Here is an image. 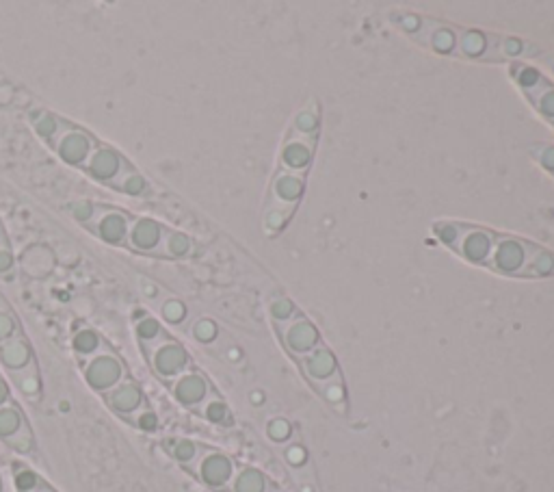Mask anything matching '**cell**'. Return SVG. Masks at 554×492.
I'll list each match as a JSON object with an SVG mask.
<instances>
[{"label":"cell","instance_id":"1","mask_svg":"<svg viewBox=\"0 0 554 492\" xmlns=\"http://www.w3.org/2000/svg\"><path fill=\"white\" fill-rule=\"evenodd\" d=\"M487 267L507 276L537 278L554 274V256L539 248V245L526 243L516 237L496 235Z\"/></svg>","mask_w":554,"mask_h":492},{"label":"cell","instance_id":"2","mask_svg":"<svg viewBox=\"0 0 554 492\" xmlns=\"http://www.w3.org/2000/svg\"><path fill=\"white\" fill-rule=\"evenodd\" d=\"M435 232H438L444 243L451 245L455 252L468 258V261L487 267L496 241L494 232L466 224H435Z\"/></svg>","mask_w":554,"mask_h":492},{"label":"cell","instance_id":"3","mask_svg":"<svg viewBox=\"0 0 554 492\" xmlns=\"http://www.w3.org/2000/svg\"><path fill=\"white\" fill-rule=\"evenodd\" d=\"M96 146L98 139L94 137V133H89L87 128L68 120H61V131L50 144V148L55 150V154L65 165L78 167V170H83Z\"/></svg>","mask_w":554,"mask_h":492},{"label":"cell","instance_id":"4","mask_svg":"<svg viewBox=\"0 0 554 492\" xmlns=\"http://www.w3.org/2000/svg\"><path fill=\"white\" fill-rule=\"evenodd\" d=\"M130 224H133V217L126 211L115 209V206L96 204L94 217H91V222L85 228L94 232L100 241L113 245V248H126Z\"/></svg>","mask_w":554,"mask_h":492},{"label":"cell","instance_id":"5","mask_svg":"<svg viewBox=\"0 0 554 492\" xmlns=\"http://www.w3.org/2000/svg\"><path fill=\"white\" fill-rule=\"evenodd\" d=\"M145 356H148L150 365L158 378L174 382L178 375L189 371V354L180 343H176L169 336H163L156 345L145 349Z\"/></svg>","mask_w":554,"mask_h":492},{"label":"cell","instance_id":"6","mask_svg":"<svg viewBox=\"0 0 554 492\" xmlns=\"http://www.w3.org/2000/svg\"><path fill=\"white\" fill-rule=\"evenodd\" d=\"M85 382L94 388L96 393L104 395L115 388L122 380H126V367L124 362L117 358L113 352H102L87 358L83 367Z\"/></svg>","mask_w":554,"mask_h":492},{"label":"cell","instance_id":"7","mask_svg":"<svg viewBox=\"0 0 554 492\" xmlns=\"http://www.w3.org/2000/svg\"><path fill=\"white\" fill-rule=\"evenodd\" d=\"M126 165H128V161L124 159V154L120 150H115L113 146L98 141V146H96L94 152H91V157L85 163L83 172L91 180H96V183L111 187L115 180L120 178V174L124 172Z\"/></svg>","mask_w":554,"mask_h":492},{"label":"cell","instance_id":"8","mask_svg":"<svg viewBox=\"0 0 554 492\" xmlns=\"http://www.w3.org/2000/svg\"><path fill=\"white\" fill-rule=\"evenodd\" d=\"M513 74H516L520 87L524 89L526 96L531 98L537 111L546 115V118L554 124V85L548 83L535 68L522 66V63L513 66Z\"/></svg>","mask_w":554,"mask_h":492},{"label":"cell","instance_id":"9","mask_svg":"<svg viewBox=\"0 0 554 492\" xmlns=\"http://www.w3.org/2000/svg\"><path fill=\"white\" fill-rule=\"evenodd\" d=\"M277 330H280L282 341L290 349V354L297 358L306 356L316 345H319V332H316L312 323L306 317H301L299 313H295L286 321L277 323Z\"/></svg>","mask_w":554,"mask_h":492},{"label":"cell","instance_id":"10","mask_svg":"<svg viewBox=\"0 0 554 492\" xmlns=\"http://www.w3.org/2000/svg\"><path fill=\"white\" fill-rule=\"evenodd\" d=\"M197 477L210 488H226L236 473L234 462L226 456V453L215 449H204L197 458L195 466Z\"/></svg>","mask_w":554,"mask_h":492},{"label":"cell","instance_id":"11","mask_svg":"<svg viewBox=\"0 0 554 492\" xmlns=\"http://www.w3.org/2000/svg\"><path fill=\"white\" fill-rule=\"evenodd\" d=\"M165 226L152 217H137L133 219L128 230L126 248L137 254H158L165 237Z\"/></svg>","mask_w":554,"mask_h":492},{"label":"cell","instance_id":"12","mask_svg":"<svg viewBox=\"0 0 554 492\" xmlns=\"http://www.w3.org/2000/svg\"><path fill=\"white\" fill-rule=\"evenodd\" d=\"M171 393L184 408H200L210 397V384L202 373L184 371L182 375L171 382Z\"/></svg>","mask_w":554,"mask_h":492},{"label":"cell","instance_id":"13","mask_svg":"<svg viewBox=\"0 0 554 492\" xmlns=\"http://www.w3.org/2000/svg\"><path fill=\"white\" fill-rule=\"evenodd\" d=\"M104 401H107V406L115 414H120V417H126V419L133 417L135 412H139L145 406V397L139 384L128 378L122 380L115 388H111L109 393H104Z\"/></svg>","mask_w":554,"mask_h":492},{"label":"cell","instance_id":"14","mask_svg":"<svg viewBox=\"0 0 554 492\" xmlns=\"http://www.w3.org/2000/svg\"><path fill=\"white\" fill-rule=\"evenodd\" d=\"M301 365L306 369L308 378L316 384H323L327 380H332L334 375H338V367H336V358L334 354L329 352L327 347L316 345L312 352H308L306 356H301Z\"/></svg>","mask_w":554,"mask_h":492},{"label":"cell","instance_id":"15","mask_svg":"<svg viewBox=\"0 0 554 492\" xmlns=\"http://www.w3.org/2000/svg\"><path fill=\"white\" fill-rule=\"evenodd\" d=\"M0 362L11 373H18L33 365V347L22 334H16L13 339L0 343Z\"/></svg>","mask_w":554,"mask_h":492},{"label":"cell","instance_id":"16","mask_svg":"<svg viewBox=\"0 0 554 492\" xmlns=\"http://www.w3.org/2000/svg\"><path fill=\"white\" fill-rule=\"evenodd\" d=\"M29 120H31V126H33V131L37 133V137L44 139L46 144L50 146L61 131V120L63 118H59V115H55L52 111L37 109L29 115Z\"/></svg>","mask_w":554,"mask_h":492},{"label":"cell","instance_id":"17","mask_svg":"<svg viewBox=\"0 0 554 492\" xmlns=\"http://www.w3.org/2000/svg\"><path fill=\"white\" fill-rule=\"evenodd\" d=\"M303 191V180L301 176H295V174H286L282 172L280 176H277L275 180V187H273V196H275V204H290L295 206L297 198L301 196Z\"/></svg>","mask_w":554,"mask_h":492},{"label":"cell","instance_id":"18","mask_svg":"<svg viewBox=\"0 0 554 492\" xmlns=\"http://www.w3.org/2000/svg\"><path fill=\"white\" fill-rule=\"evenodd\" d=\"M111 187L115 191L126 193V196H133V198L145 196V193H148V189H150L148 180H145L130 163L124 167V172L120 174V178H117Z\"/></svg>","mask_w":554,"mask_h":492},{"label":"cell","instance_id":"19","mask_svg":"<svg viewBox=\"0 0 554 492\" xmlns=\"http://www.w3.org/2000/svg\"><path fill=\"white\" fill-rule=\"evenodd\" d=\"M193 252V241L189 235L178 230H165L163 245L158 250V256H167V258H184Z\"/></svg>","mask_w":554,"mask_h":492},{"label":"cell","instance_id":"20","mask_svg":"<svg viewBox=\"0 0 554 492\" xmlns=\"http://www.w3.org/2000/svg\"><path fill=\"white\" fill-rule=\"evenodd\" d=\"M165 449L169 451V456H171V458L178 460V462L184 464V466H191L193 462H197V458H200V453L204 451L202 445H197L195 440H189V438H174V440H167Z\"/></svg>","mask_w":554,"mask_h":492},{"label":"cell","instance_id":"21","mask_svg":"<svg viewBox=\"0 0 554 492\" xmlns=\"http://www.w3.org/2000/svg\"><path fill=\"white\" fill-rule=\"evenodd\" d=\"M26 425V419L22 410L13 404V401H9L7 406L0 408V440H7L16 436L22 427Z\"/></svg>","mask_w":554,"mask_h":492},{"label":"cell","instance_id":"22","mask_svg":"<svg viewBox=\"0 0 554 492\" xmlns=\"http://www.w3.org/2000/svg\"><path fill=\"white\" fill-rule=\"evenodd\" d=\"M232 492H267V479L258 469H241L230 482Z\"/></svg>","mask_w":554,"mask_h":492},{"label":"cell","instance_id":"23","mask_svg":"<svg viewBox=\"0 0 554 492\" xmlns=\"http://www.w3.org/2000/svg\"><path fill=\"white\" fill-rule=\"evenodd\" d=\"M135 332H137V339L143 345V349L156 345L158 341L163 339V336H167L161 323H158V319H154L150 315H141L135 321Z\"/></svg>","mask_w":554,"mask_h":492},{"label":"cell","instance_id":"24","mask_svg":"<svg viewBox=\"0 0 554 492\" xmlns=\"http://www.w3.org/2000/svg\"><path fill=\"white\" fill-rule=\"evenodd\" d=\"M72 347L81 358H91L102 352V339L91 328H81L72 336Z\"/></svg>","mask_w":554,"mask_h":492},{"label":"cell","instance_id":"25","mask_svg":"<svg viewBox=\"0 0 554 492\" xmlns=\"http://www.w3.org/2000/svg\"><path fill=\"white\" fill-rule=\"evenodd\" d=\"M457 46L459 53L470 55V57H485L487 48V37L477 31H459L457 33Z\"/></svg>","mask_w":554,"mask_h":492},{"label":"cell","instance_id":"26","mask_svg":"<svg viewBox=\"0 0 554 492\" xmlns=\"http://www.w3.org/2000/svg\"><path fill=\"white\" fill-rule=\"evenodd\" d=\"M13 484H16L20 492H37L46 486L42 477L24 464H13Z\"/></svg>","mask_w":554,"mask_h":492},{"label":"cell","instance_id":"27","mask_svg":"<svg viewBox=\"0 0 554 492\" xmlns=\"http://www.w3.org/2000/svg\"><path fill=\"white\" fill-rule=\"evenodd\" d=\"M200 412L204 414V419L217 425H228L230 423V410L223 401L215 395H210L204 404L200 406Z\"/></svg>","mask_w":554,"mask_h":492},{"label":"cell","instance_id":"28","mask_svg":"<svg viewBox=\"0 0 554 492\" xmlns=\"http://www.w3.org/2000/svg\"><path fill=\"white\" fill-rule=\"evenodd\" d=\"M425 42L435 50H440V53H453L457 46V33L451 29L438 27V29H431V35L425 37Z\"/></svg>","mask_w":554,"mask_h":492},{"label":"cell","instance_id":"29","mask_svg":"<svg viewBox=\"0 0 554 492\" xmlns=\"http://www.w3.org/2000/svg\"><path fill=\"white\" fill-rule=\"evenodd\" d=\"M16 334H20L18 319L11 313L5 302H0V343L13 339Z\"/></svg>","mask_w":554,"mask_h":492},{"label":"cell","instance_id":"30","mask_svg":"<svg viewBox=\"0 0 554 492\" xmlns=\"http://www.w3.org/2000/svg\"><path fill=\"white\" fill-rule=\"evenodd\" d=\"M7 445L13 449V451H18V453H31L33 447H35V438H33V432H31V427L29 423H26L22 430L7 440Z\"/></svg>","mask_w":554,"mask_h":492},{"label":"cell","instance_id":"31","mask_svg":"<svg viewBox=\"0 0 554 492\" xmlns=\"http://www.w3.org/2000/svg\"><path fill=\"white\" fill-rule=\"evenodd\" d=\"M13 267H16V256H13L9 237L3 232V235H0V276L9 278Z\"/></svg>","mask_w":554,"mask_h":492},{"label":"cell","instance_id":"32","mask_svg":"<svg viewBox=\"0 0 554 492\" xmlns=\"http://www.w3.org/2000/svg\"><path fill=\"white\" fill-rule=\"evenodd\" d=\"M13 378H16V382H18V386H20V391H22L24 395H29V397L37 395V391H39V382H37V375H35V371H33V365H31V367H26V369H22V371H18V373H13Z\"/></svg>","mask_w":554,"mask_h":492},{"label":"cell","instance_id":"33","mask_svg":"<svg viewBox=\"0 0 554 492\" xmlns=\"http://www.w3.org/2000/svg\"><path fill=\"white\" fill-rule=\"evenodd\" d=\"M128 421H130V423H135V425L139 427V430H143V432H154L156 427H158V417H156V414H154L148 406H143V408H141L139 412H135L133 417H130Z\"/></svg>","mask_w":554,"mask_h":492},{"label":"cell","instance_id":"34","mask_svg":"<svg viewBox=\"0 0 554 492\" xmlns=\"http://www.w3.org/2000/svg\"><path fill=\"white\" fill-rule=\"evenodd\" d=\"M94 211H96V204L94 202H85V200L74 202L70 206L72 217L76 219L78 224H83V226H87L91 222V217H94Z\"/></svg>","mask_w":554,"mask_h":492},{"label":"cell","instance_id":"35","mask_svg":"<svg viewBox=\"0 0 554 492\" xmlns=\"http://www.w3.org/2000/svg\"><path fill=\"white\" fill-rule=\"evenodd\" d=\"M319 388H321V393L325 395V399L332 401V404H336V406H338V401L345 399V391H342V384H340L338 375H334L332 380L319 384Z\"/></svg>","mask_w":554,"mask_h":492},{"label":"cell","instance_id":"36","mask_svg":"<svg viewBox=\"0 0 554 492\" xmlns=\"http://www.w3.org/2000/svg\"><path fill=\"white\" fill-rule=\"evenodd\" d=\"M271 315H273L275 323H280V321H286V319L293 317L295 308L288 300H275L273 306H271Z\"/></svg>","mask_w":554,"mask_h":492},{"label":"cell","instance_id":"37","mask_svg":"<svg viewBox=\"0 0 554 492\" xmlns=\"http://www.w3.org/2000/svg\"><path fill=\"white\" fill-rule=\"evenodd\" d=\"M535 157L542 161L544 167L554 174V146H546V148H535Z\"/></svg>","mask_w":554,"mask_h":492},{"label":"cell","instance_id":"38","mask_svg":"<svg viewBox=\"0 0 554 492\" xmlns=\"http://www.w3.org/2000/svg\"><path fill=\"white\" fill-rule=\"evenodd\" d=\"M163 315H165V319H169V321H182V317H184V306L180 304V302H167L165 306H163Z\"/></svg>","mask_w":554,"mask_h":492},{"label":"cell","instance_id":"39","mask_svg":"<svg viewBox=\"0 0 554 492\" xmlns=\"http://www.w3.org/2000/svg\"><path fill=\"white\" fill-rule=\"evenodd\" d=\"M195 336L200 341H210L215 336V328H213V323H208V321H202V323H197L195 326Z\"/></svg>","mask_w":554,"mask_h":492},{"label":"cell","instance_id":"40","mask_svg":"<svg viewBox=\"0 0 554 492\" xmlns=\"http://www.w3.org/2000/svg\"><path fill=\"white\" fill-rule=\"evenodd\" d=\"M269 434H271L275 440H284V438L288 436V423H284V421H275V423H271Z\"/></svg>","mask_w":554,"mask_h":492},{"label":"cell","instance_id":"41","mask_svg":"<svg viewBox=\"0 0 554 492\" xmlns=\"http://www.w3.org/2000/svg\"><path fill=\"white\" fill-rule=\"evenodd\" d=\"M11 401V388L7 384V380L3 378V375H0V408L7 406Z\"/></svg>","mask_w":554,"mask_h":492},{"label":"cell","instance_id":"42","mask_svg":"<svg viewBox=\"0 0 554 492\" xmlns=\"http://www.w3.org/2000/svg\"><path fill=\"white\" fill-rule=\"evenodd\" d=\"M37 492H52V490H50V488H48V486H44V488H42V490H37Z\"/></svg>","mask_w":554,"mask_h":492},{"label":"cell","instance_id":"43","mask_svg":"<svg viewBox=\"0 0 554 492\" xmlns=\"http://www.w3.org/2000/svg\"><path fill=\"white\" fill-rule=\"evenodd\" d=\"M3 232H5V228H3V222H0V235H3Z\"/></svg>","mask_w":554,"mask_h":492},{"label":"cell","instance_id":"44","mask_svg":"<svg viewBox=\"0 0 554 492\" xmlns=\"http://www.w3.org/2000/svg\"><path fill=\"white\" fill-rule=\"evenodd\" d=\"M0 302H3V300H0Z\"/></svg>","mask_w":554,"mask_h":492}]
</instances>
